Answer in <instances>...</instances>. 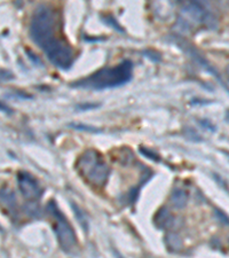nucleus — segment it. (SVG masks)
I'll return each instance as SVG.
<instances>
[{
	"instance_id": "nucleus-1",
	"label": "nucleus",
	"mask_w": 229,
	"mask_h": 258,
	"mask_svg": "<svg viewBox=\"0 0 229 258\" xmlns=\"http://www.w3.org/2000/svg\"><path fill=\"white\" fill-rule=\"evenodd\" d=\"M57 16L52 7L40 5L36 8L30 24L31 39L43 49L52 63L60 69L72 66L74 54L64 38H60Z\"/></svg>"
},
{
	"instance_id": "nucleus-2",
	"label": "nucleus",
	"mask_w": 229,
	"mask_h": 258,
	"mask_svg": "<svg viewBox=\"0 0 229 258\" xmlns=\"http://www.w3.org/2000/svg\"><path fill=\"white\" fill-rule=\"evenodd\" d=\"M133 63L125 60L116 67L102 68L91 76L72 83L73 87L86 90H106L122 86L132 80Z\"/></svg>"
},
{
	"instance_id": "nucleus-3",
	"label": "nucleus",
	"mask_w": 229,
	"mask_h": 258,
	"mask_svg": "<svg viewBox=\"0 0 229 258\" xmlns=\"http://www.w3.org/2000/svg\"><path fill=\"white\" fill-rule=\"evenodd\" d=\"M77 169L79 173L87 179V181L97 186L105 185L110 173L109 166L105 160L93 149L86 151L79 157Z\"/></svg>"
},
{
	"instance_id": "nucleus-4",
	"label": "nucleus",
	"mask_w": 229,
	"mask_h": 258,
	"mask_svg": "<svg viewBox=\"0 0 229 258\" xmlns=\"http://www.w3.org/2000/svg\"><path fill=\"white\" fill-rule=\"evenodd\" d=\"M177 24L180 31L183 32L199 26L214 28L215 19L204 4L191 2L182 6Z\"/></svg>"
},
{
	"instance_id": "nucleus-5",
	"label": "nucleus",
	"mask_w": 229,
	"mask_h": 258,
	"mask_svg": "<svg viewBox=\"0 0 229 258\" xmlns=\"http://www.w3.org/2000/svg\"><path fill=\"white\" fill-rule=\"evenodd\" d=\"M47 209L53 217L54 231H55L61 248L66 252L71 251L77 245V238L73 232V228L53 201L48 203Z\"/></svg>"
},
{
	"instance_id": "nucleus-6",
	"label": "nucleus",
	"mask_w": 229,
	"mask_h": 258,
	"mask_svg": "<svg viewBox=\"0 0 229 258\" xmlns=\"http://www.w3.org/2000/svg\"><path fill=\"white\" fill-rule=\"evenodd\" d=\"M18 184L21 193L27 200H30V201H36L41 198V190L38 181L36 180L35 178L31 177L30 174L26 172H20L18 176Z\"/></svg>"
},
{
	"instance_id": "nucleus-7",
	"label": "nucleus",
	"mask_w": 229,
	"mask_h": 258,
	"mask_svg": "<svg viewBox=\"0 0 229 258\" xmlns=\"http://www.w3.org/2000/svg\"><path fill=\"white\" fill-rule=\"evenodd\" d=\"M155 223L158 225V227L162 228H171L174 224H176V219L172 215L170 214L168 209H161L157 212L156 217H155Z\"/></svg>"
},
{
	"instance_id": "nucleus-8",
	"label": "nucleus",
	"mask_w": 229,
	"mask_h": 258,
	"mask_svg": "<svg viewBox=\"0 0 229 258\" xmlns=\"http://www.w3.org/2000/svg\"><path fill=\"white\" fill-rule=\"evenodd\" d=\"M171 202H172V205L177 209H182L188 203V194H187L186 190L181 188L174 189L172 194H171Z\"/></svg>"
},
{
	"instance_id": "nucleus-9",
	"label": "nucleus",
	"mask_w": 229,
	"mask_h": 258,
	"mask_svg": "<svg viewBox=\"0 0 229 258\" xmlns=\"http://www.w3.org/2000/svg\"><path fill=\"white\" fill-rule=\"evenodd\" d=\"M0 200L4 202V205L7 207H14L16 203V199L14 193L8 188H3L0 190Z\"/></svg>"
},
{
	"instance_id": "nucleus-10",
	"label": "nucleus",
	"mask_w": 229,
	"mask_h": 258,
	"mask_svg": "<svg viewBox=\"0 0 229 258\" xmlns=\"http://www.w3.org/2000/svg\"><path fill=\"white\" fill-rule=\"evenodd\" d=\"M72 209L74 211V215H76L77 219L79 220V223H81V225L83 226V228H84L85 232H87V230H89V224H87L85 214L81 209H79L77 206H74L73 203H72Z\"/></svg>"
},
{
	"instance_id": "nucleus-11",
	"label": "nucleus",
	"mask_w": 229,
	"mask_h": 258,
	"mask_svg": "<svg viewBox=\"0 0 229 258\" xmlns=\"http://www.w3.org/2000/svg\"><path fill=\"white\" fill-rule=\"evenodd\" d=\"M0 110H4V111H6V113H12L10 108L6 107V106H3V105H2V102H0Z\"/></svg>"
},
{
	"instance_id": "nucleus-12",
	"label": "nucleus",
	"mask_w": 229,
	"mask_h": 258,
	"mask_svg": "<svg viewBox=\"0 0 229 258\" xmlns=\"http://www.w3.org/2000/svg\"><path fill=\"white\" fill-rule=\"evenodd\" d=\"M226 74H227V76H228V78H229V66L227 67V69H226ZM227 85H228V89H229V81H228V83H227Z\"/></svg>"
}]
</instances>
